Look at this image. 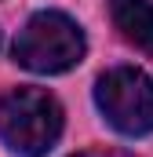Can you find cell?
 <instances>
[{
	"label": "cell",
	"instance_id": "5",
	"mask_svg": "<svg viewBox=\"0 0 153 157\" xmlns=\"http://www.w3.org/2000/svg\"><path fill=\"white\" fill-rule=\"evenodd\" d=\"M73 157H135V154H128V150H84Z\"/></svg>",
	"mask_w": 153,
	"mask_h": 157
},
{
	"label": "cell",
	"instance_id": "4",
	"mask_svg": "<svg viewBox=\"0 0 153 157\" xmlns=\"http://www.w3.org/2000/svg\"><path fill=\"white\" fill-rule=\"evenodd\" d=\"M110 15H113V26L124 33V40H131L135 48L153 55V4L150 0H110Z\"/></svg>",
	"mask_w": 153,
	"mask_h": 157
},
{
	"label": "cell",
	"instance_id": "2",
	"mask_svg": "<svg viewBox=\"0 0 153 157\" xmlns=\"http://www.w3.org/2000/svg\"><path fill=\"white\" fill-rule=\"evenodd\" d=\"M84 29L62 11H37L15 37V62L33 73H66L84 59Z\"/></svg>",
	"mask_w": 153,
	"mask_h": 157
},
{
	"label": "cell",
	"instance_id": "1",
	"mask_svg": "<svg viewBox=\"0 0 153 157\" xmlns=\"http://www.w3.org/2000/svg\"><path fill=\"white\" fill-rule=\"evenodd\" d=\"M62 135V106L44 88H11L0 99V139L18 157H44Z\"/></svg>",
	"mask_w": 153,
	"mask_h": 157
},
{
	"label": "cell",
	"instance_id": "3",
	"mask_svg": "<svg viewBox=\"0 0 153 157\" xmlns=\"http://www.w3.org/2000/svg\"><path fill=\"white\" fill-rule=\"evenodd\" d=\"M95 102L102 117L120 135H150L153 132V77L135 66H117L95 84Z\"/></svg>",
	"mask_w": 153,
	"mask_h": 157
}]
</instances>
